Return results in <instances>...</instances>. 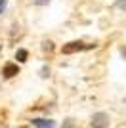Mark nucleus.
Wrapping results in <instances>:
<instances>
[{
  "label": "nucleus",
  "instance_id": "7ed1b4c3",
  "mask_svg": "<svg viewBox=\"0 0 126 128\" xmlns=\"http://www.w3.org/2000/svg\"><path fill=\"white\" fill-rule=\"evenodd\" d=\"M17 73H19V67H17L16 63H6V65H4V71H2V75H4L6 78H12V76H16Z\"/></svg>",
  "mask_w": 126,
  "mask_h": 128
},
{
  "label": "nucleus",
  "instance_id": "1a4fd4ad",
  "mask_svg": "<svg viewBox=\"0 0 126 128\" xmlns=\"http://www.w3.org/2000/svg\"><path fill=\"white\" fill-rule=\"evenodd\" d=\"M48 2H50V0H34L36 6H44V4H48Z\"/></svg>",
  "mask_w": 126,
  "mask_h": 128
},
{
  "label": "nucleus",
  "instance_id": "6e6552de",
  "mask_svg": "<svg viewBox=\"0 0 126 128\" xmlns=\"http://www.w3.org/2000/svg\"><path fill=\"white\" fill-rule=\"evenodd\" d=\"M116 6H118L120 10H126V0H116Z\"/></svg>",
  "mask_w": 126,
  "mask_h": 128
},
{
  "label": "nucleus",
  "instance_id": "9d476101",
  "mask_svg": "<svg viewBox=\"0 0 126 128\" xmlns=\"http://www.w3.org/2000/svg\"><path fill=\"white\" fill-rule=\"evenodd\" d=\"M4 8H6V0H0V14L4 12Z\"/></svg>",
  "mask_w": 126,
  "mask_h": 128
},
{
  "label": "nucleus",
  "instance_id": "f257e3e1",
  "mask_svg": "<svg viewBox=\"0 0 126 128\" xmlns=\"http://www.w3.org/2000/svg\"><path fill=\"white\" fill-rule=\"evenodd\" d=\"M90 48H96V44H84V42L74 40V42L65 44V46L61 48V52L63 54H74V52H82V50H90Z\"/></svg>",
  "mask_w": 126,
  "mask_h": 128
},
{
  "label": "nucleus",
  "instance_id": "9b49d317",
  "mask_svg": "<svg viewBox=\"0 0 126 128\" xmlns=\"http://www.w3.org/2000/svg\"><path fill=\"white\" fill-rule=\"evenodd\" d=\"M21 128H29V126H21Z\"/></svg>",
  "mask_w": 126,
  "mask_h": 128
},
{
  "label": "nucleus",
  "instance_id": "20e7f679",
  "mask_svg": "<svg viewBox=\"0 0 126 128\" xmlns=\"http://www.w3.org/2000/svg\"><path fill=\"white\" fill-rule=\"evenodd\" d=\"M32 124L36 128H54L56 120H52V118H32Z\"/></svg>",
  "mask_w": 126,
  "mask_h": 128
},
{
  "label": "nucleus",
  "instance_id": "0eeeda50",
  "mask_svg": "<svg viewBox=\"0 0 126 128\" xmlns=\"http://www.w3.org/2000/svg\"><path fill=\"white\" fill-rule=\"evenodd\" d=\"M42 48H44V50H48V52H52V50H54V44L50 42V40H48V42H44V46H42Z\"/></svg>",
  "mask_w": 126,
  "mask_h": 128
},
{
  "label": "nucleus",
  "instance_id": "423d86ee",
  "mask_svg": "<svg viewBox=\"0 0 126 128\" xmlns=\"http://www.w3.org/2000/svg\"><path fill=\"white\" fill-rule=\"evenodd\" d=\"M61 128H74V120H73V118H67V120L63 122Z\"/></svg>",
  "mask_w": 126,
  "mask_h": 128
},
{
  "label": "nucleus",
  "instance_id": "f03ea898",
  "mask_svg": "<svg viewBox=\"0 0 126 128\" xmlns=\"http://www.w3.org/2000/svg\"><path fill=\"white\" fill-rule=\"evenodd\" d=\"M92 128H109V115L107 113H96L92 117Z\"/></svg>",
  "mask_w": 126,
  "mask_h": 128
},
{
  "label": "nucleus",
  "instance_id": "39448f33",
  "mask_svg": "<svg viewBox=\"0 0 126 128\" xmlns=\"http://www.w3.org/2000/svg\"><path fill=\"white\" fill-rule=\"evenodd\" d=\"M27 56H29V54H27V50H17V54H16L17 61H21V63H23V61H27Z\"/></svg>",
  "mask_w": 126,
  "mask_h": 128
}]
</instances>
